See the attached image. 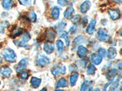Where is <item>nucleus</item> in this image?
I'll list each match as a JSON object with an SVG mask.
<instances>
[{
  "mask_svg": "<svg viewBox=\"0 0 122 91\" xmlns=\"http://www.w3.org/2000/svg\"><path fill=\"white\" fill-rule=\"evenodd\" d=\"M9 23L7 21L0 22V33H3L4 31V29L9 26Z\"/></svg>",
  "mask_w": 122,
  "mask_h": 91,
  "instance_id": "nucleus-26",
  "label": "nucleus"
},
{
  "mask_svg": "<svg viewBox=\"0 0 122 91\" xmlns=\"http://www.w3.org/2000/svg\"><path fill=\"white\" fill-rule=\"evenodd\" d=\"M61 37L65 41V44L67 45V46H69L70 45V39L68 38V33H67V32H64V33L62 34V36Z\"/></svg>",
  "mask_w": 122,
  "mask_h": 91,
  "instance_id": "nucleus-27",
  "label": "nucleus"
},
{
  "mask_svg": "<svg viewBox=\"0 0 122 91\" xmlns=\"http://www.w3.org/2000/svg\"><path fill=\"white\" fill-rule=\"evenodd\" d=\"M60 9L57 7H54L51 10V16L54 19H57L59 18Z\"/></svg>",
  "mask_w": 122,
  "mask_h": 91,
  "instance_id": "nucleus-20",
  "label": "nucleus"
},
{
  "mask_svg": "<svg viewBox=\"0 0 122 91\" xmlns=\"http://www.w3.org/2000/svg\"><path fill=\"white\" fill-rule=\"evenodd\" d=\"M97 21L96 19H92L90 22L89 24L88 25L86 29V32L89 35L93 34L95 31V27Z\"/></svg>",
  "mask_w": 122,
  "mask_h": 91,
  "instance_id": "nucleus-14",
  "label": "nucleus"
},
{
  "mask_svg": "<svg viewBox=\"0 0 122 91\" xmlns=\"http://www.w3.org/2000/svg\"><path fill=\"white\" fill-rule=\"evenodd\" d=\"M65 26H66V23L64 22V21H62L57 25V29L59 30H62Z\"/></svg>",
  "mask_w": 122,
  "mask_h": 91,
  "instance_id": "nucleus-37",
  "label": "nucleus"
},
{
  "mask_svg": "<svg viewBox=\"0 0 122 91\" xmlns=\"http://www.w3.org/2000/svg\"><path fill=\"white\" fill-rule=\"evenodd\" d=\"M117 74H118V70L115 69H112L109 70L107 73L106 78L111 83L114 81V78Z\"/></svg>",
  "mask_w": 122,
  "mask_h": 91,
  "instance_id": "nucleus-8",
  "label": "nucleus"
},
{
  "mask_svg": "<svg viewBox=\"0 0 122 91\" xmlns=\"http://www.w3.org/2000/svg\"><path fill=\"white\" fill-rule=\"evenodd\" d=\"M23 32V29L22 28H15L14 30H12L11 32V36H12V37L15 38L16 36H20L21 35V34Z\"/></svg>",
  "mask_w": 122,
  "mask_h": 91,
  "instance_id": "nucleus-22",
  "label": "nucleus"
},
{
  "mask_svg": "<svg viewBox=\"0 0 122 91\" xmlns=\"http://www.w3.org/2000/svg\"><path fill=\"white\" fill-rule=\"evenodd\" d=\"M84 36H82V35H79V36H77V37L74 40V42H75L76 44H80V43H82V42L84 41Z\"/></svg>",
  "mask_w": 122,
  "mask_h": 91,
  "instance_id": "nucleus-32",
  "label": "nucleus"
},
{
  "mask_svg": "<svg viewBox=\"0 0 122 91\" xmlns=\"http://www.w3.org/2000/svg\"><path fill=\"white\" fill-rule=\"evenodd\" d=\"M12 72V69L7 66H3L0 68V73L5 77H10Z\"/></svg>",
  "mask_w": 122,
  "mask_h": 91,
  "instance_id": "nucleus-7",
  "label": "nucleus"
},
{
  "mask_svg": "<svg viewBox=\"0 0 122 91\" xmlns=\"http://www.w3.org/2000/svg\"><path fill=\"white\" fill-rule=\"evenodd\" d=\"M80 20V16L79 15H75L71 18V21L73 24H77Z\"/></svg>",
  "mask_w": 122,
  "mask_h": 91,
  "instance_id": "nucleus-33",
  "label": "nucleus"
},
{
  "mask_svg": "<svg viewBox=\"0 0 122 91\" xmlns=\"http://www.w3.org/2000/svg\"><path fill=\"white\" fill-rule=\"evenodd\" d=\"M90 82L88 80H85L84 82H83V83L81 85V90L80 91H88L89 90V89L91 87H90Z\"/></svg>",
  "mask_w": 122,
  "mask_h": 91,
  "instance_id": "nucleus-24",
  "label": "nucleus"
},
{
  "mask_svg": "<svg viewBox=\"0 0 122 91\" xmlns=\"http://www.w3.org/2000/svg\"><path fill=\"white\" fill-rule=\"evenodd\" d=\"M20 78L22 79V80H26L27 78L29 77V73H28L26 71H22L20 73Z\"/></svg>",
  "mask_w": 122,
  "mask_h": 91,
  "instance_id": "nucleus-36",
  "label": "nucleus"
},
{
  "mask_svg": "<svg viewBox=\"0 0 122 91\" xmlns=\"http://www.w3.org/2000/svg\"><path fill=\"white\" fill-rule=\"evenodd\" d=\"M90 7H91V3L89 1H85L81 5V12L82 13V14H85L90 9Z\"/></svg>",
  "mask_w": 122,
  "mask_h": 91,
  "instance_id": "nucleus-12",
  "label": "nucleus"
},
{
  "mask_svg": "<svg viewBox=\"0 0 122 91\" xmlns=\"http://www.w3.org/2000/svg\"><path fill=\"white\" fill-rule=\"evenodd\" d=\"M14 5V3L12 0H2V6L5 9H10Z\"/></svg>",
  "mask_w": 122,
  "mask_h": 91,
  "instance_id": "nucleus-17",
  "label": "nucleus"
},
{
  "mask_svg": "<svg viewBox=\"0 0 122 91\" xmlns=\"http://www.w3.org/2000/svg\"><path fill=\"white\" fill-rule=\"evenodd\" d=\"M3 57L6 61L10 63H14L17 59V55L12 49H6L1 52Z\"/></svg>",
  "mask_w": 122,
  "mask_h": 91,
  "instance_id": "nucleus-1",
  "label": "nucleus"
},
{
  "mask_svg": "<svg viewBox=\"0 0 122 91\" xmlns=\"http://www.w3.org/2000/svg\"><path fill=\"white\" fill-rule=\"evenodd\" d=\"M29 19L30 20V21L32 22H36L37 20V15L36 14V13L34 12V11L32 10L30 12V14H29Z\"/></svg>",
  "mask_w": 122,
  "mask_h": 91,
  "instance_id": "nucleus-31",
  "label": "nucleus"
},
{
  "mask_svg": "<svg viewBox=\"0 0 122 91\" xmlns=\"http://www.w3.org/2000/svg\"><path fill=\"white\" fill-rule=\"evenodd\" d=\"M94 91H100V89H99V88H97V89H96Z\"/></svg>",
  "mask_w": 122,
  "mask_h": 91,
  "instance_id": "nucleus-42",
  "label": "nucleus"
},
{
  "mask_svg": "<svg viewBox=\"0 0 122 91\" xmlns=\"http://www.w3.org/2000/svg\"><path fill=\"white\" fill-rule=\"evenodd\" d=\"M30 40V36L29 32H25L23 33L22 36V40L21 41H14V44H16L17 46L19 47H25L26 45V43L29 41Z\"/></svg>",
  "mask_w": 122,
  "mask_h": 91,
  "instance_id": "nucleus-2",
  "label": "nucleus"
},
{
  "mask_svg": "<svg viewBox=\"0 0 122 91\" xmlns=\"http://www.w3.org/2000/svg\"><path fill=\"white\" fill-rule=\"evenodd\" d=\"M20 3L26 7H30L31 6V0H18Z\"/></svg>",
  "mask_w": 122,
  "mask_h": 91,
  "instance_id": "nucleus-30",
  "label": "nucleus"
},
{
  "mask_svg": "<svg viewBox=\"0 0 122 91\" xmlns=\"http://www.w3.org/2000/svg\"><path fill=\"white\" fill-rule=\"evenodd\" d=\"M41 79L38 78L37 77H32L31 78H30V84L32 85V87L34 88H38L40 86V83H41Z\"/></svg>",
  "mask_w": 122,
  "mask_h": 91,
  "instance_id": "nucleus-18",
  "label": "nucleus"
},
{
  "mask_svg": "<svg viewBox=\"0 0 122 91\" xmlns=\"http://www.w3.org/2000/svg\"><path fill=\"white\" fill-rule=\"evenodd\" d=\"M74 12V9L73 7V5L72 4H70L69 7H68L66 10L64 12V17L65 18H67V19H68V18H70V17L71 16L72 14Z\"/></svg>",
  "mask_w": 122,
  "mask_h": 91,
  "instance_id": "nucleus-19",
  "label": "nucleus"
},
{
  "mask_svg": "<svg viewBox=\"0 0 122 91\" xmlns=\"http://www.w3.org/2000/svg\"><path fill=\"white\" fill-rule=\"evenodd\" d=\"M108 13L112 20H117L120 18V12L118 9H109Z\"/></svg>",
  "mask_w": 122,
  "mask_h": 91,
  "instance_id": "nucleus-9",
  "label": "nucleus"
},
{
  "mask_svg": "<svg viewBox=\"0 0 122 91\" xmlns=\"http://www.w3.org/2000/svg\"><path fill=\"white\" fill-rule=\"evenodd\" d=\"M56 46H57V48L58 51L61 52L64 49V43H63L61 40H57L56 41Z\"/></svg>",
  "mask_w": 122,
  "mask_h": 91,
  "instance_id": "nucleus-29",
  "label": "nucleus"
},
{
  "mask_svg": "<svg viewBox=\"0 0 122 91\" xmlns=\"http://www.w3.org/2000/svg\"><path fill=\"white\" fill-rule=\"evenodd\" d=\"M1 63V59L0 58V63Z\"/></svg>",
  "mask_w": 122,
  "mask_h": 91,
  "instance_id": "nucleus-45",
  "label": "nucleus"
},
{
  "mask_svg": "<svg viewBox=\"0 0 122 91\" xmlns=\"http://www.w3.org/2000/svg\"><path fill=\"white\" fill-rule=\"evenodd\" d=\"M50 63V60L48 57L44 55H40L37 59V64L40 67H43Z\"/></svg>",
  "mask_w": 122,
  "mask_h": 91,
  "instance_id": "nucleus-5",
  "label": "nucleus"
},
{
  "mask_svg": "<svg viewBox=\"0 0 122 91\" xmlns=\"http://www.w3.org/2000/svg\"><path fill=\"white\" fill-rule=\"evenodd\" d=\"M56 35V33L54 30L52 29H48L45 32V37L48 40V41H52L54 40Z\"/></svg>",
  "mask_w": 122,
  "mask_h": 91,
  "instance_id": "nucleus-13",
  "label": "nucleus"
},
{
  "mask_svg": "<svg viewBox=\"0 0 122 91\" xmlns=\"http://www.w3.org/2000/svg\"><path fill=\"white\" fill-rule=\"evenodd\" d=\"M92 87H90V89H89V91H92Z\"/></svg>",
  "mask_w": 122,
  "mask_h": 91,
  "instance_id": "nucleus-44",
  "label": "nucleus"
},
{
  "mask_svg": "<svg viewBox=\"0 0 122 91\" xmlns=\"http://www.w3.org/2000/svg\"><path fill=\"white\" fill-rule=\"evenodd\" d=\"M96 71V68L92 64H90L87 68V73L88 75H93L95 74Z\"/></svg>",
  "mask_w": 122,
  "mask_h": 91,
  "instance_id": "nucleus-25",
  "label": "nucleus"
},
{
  "mask_svg": "<svg viewBox=\"0 0 122 91\" xmlns=\"http://www.w3.org/2000/svg\"><path fill=\"white\" fill-rule=\"evenodd\" d=\"M66 72V68L65 66H56L52 70V73L54 75L56 76L58 74H65Z\"/></svg>",
  "mask_w": 122,
  "mask_h": 91,
  "instance_id": "nucleus-10",
  "label": "nucleus"
},
{
  "mask_svg": "<svg viewBox=\"0 0 122 91\" xmlns=\"http://www.w3.org/2000/svg\"><path fill=\"white\" fill-rule=\"evenodd\" d=\"M40 91H47V89L46 88V87H44V88H43L42 89L40 90Z\"/></svg>",
  "mask_w": 122,
  "mask_h": 91,
  "instance_id": "nucleus-41",
  "label": "nucleus"
},
{
  "mask_svg": "<svg viewBox=\"0 0 122 91\" xmlns=\"http://www.w3.org/2000/svg\"><path fill=\"white\" fill-rule=\"evenodd\" d=\"M0 84H1V82H0Z\"/></svg>",
  "mask_w": 122,
  "mask_h": 91,
  "instance_id": "nucleus-47",
  "label": "nucleus"
},
{
  "mask_svg": "<svg viewBox=\"0 0 122 91\" xmlns=\"http://www.w3.org/2000/svg\"><path fill=\"white\" fill-rule=\"evenodd\" d=\"M57 4L62 7H65L68 5V0H57Z\"/></svg>",
  "mask_w": 122,
  "mask_h": 91,
  "instance_id": "nucleus-34",
  "label": "nucleus"
},
{
  "mask_svg": "<svg viewBox=\"0 0 122 91\" xmlns=\"http://www.w3.org/2000/svg\"><path fill=\"white\" fill-rule=\"evenodd\" d=\"M68 86V83H67V80L64 78H61L58 81L57 83V85L56 86V88H59V87H65Z\"/></svg>",
  "mask_w": 122,
  "mask_h": 91,
  "instance_id": "nucleus-21",
  "label": "nucleus"
},
{
  "mask_svg": "<svg viewBox=\"0 0 122 91\" xmlns=\"http://www.w3.org/2000/svg\"><path fill=\"white\" fill-rule=\"evenodd\" d=\"M64 91L62 89H57L56 91Z\"/></svg>",
  "mask_w": 122,
  "mask_h": 91,
  "instance_id": "nucleus-43",
  "label": "nucleus"
},
{
  "mask_svg": "<svg viewBox=\"0 0 122 91\" xmlns=\"http://www.w3.org/2000/svg\"><path fill=\"white\" fill-rule=\"evenodd\" d=\"M88 23V18H87L86 16H85L84 17H83L82 18V25H83V27H85L86 25Z\"/></svg>",
  "mask_w": 122,
  "mask_h": 91,
  "instance_id": "nucleus-38",
  "label": "nucleus"
},
{
  "mask_svg": "<svg viewBox=\"0 0 122 91\" xmlns=\"http://www.w3.org/2000/svg\"><path fill=\"white\" fill-rule=\"evenodd\" d=\"M78 77H79V74L78 73H73L70 76V83L71 86H75L76 84V82L78 81Z\"/></svg>",
  "mask_w": 122,
  "mask_h": 91,
  "instance_id": "nucleus-23",
  "label": "nucleus"
},
{
  "mask_svg": "<svg viewBox=\"0 0 122 91\" xmlns=\"http://www.w3.org/2000/svg\"><path fill=\"white\" fill-rule=\"evenodd\" d=\"M117 55V51L115 47H109L107 50V57L109 59H114L116 57Z\"/></svg>",
  "mask_w": 122,
  "mask_h": 91,
  "instance_id": "nucleus-15",
  "label": "nucleus"
},
{
  "mask_svg": "<svg viewBox=\"0 0 122 91\" xmlns=\"http://www.w3.org/2000/svg\"><path fill=\"white\" fill-rule=\"evenodd\" d=\"M119 78H118L117 80L114 82V83L112 84L111 86V88H110V91H117V89L118 87V83H119Z\"/></svg>",
  "mask_w": 122,
  "mask_h": 91,
  "instance_id": "nucleus-28",
  "label": "nucleus"
},
{
  "mask_svg": "<svg viewBox=\"0 0 122 91\" xmlns=\"http://www.w3.org/2000/svg\"><path fill=\"white\" fill-rule=\"evenodd\" d=\"M27 62H28L27 58H23L22 59H21L17 64V66L16 68V71L17 72H19V73H20L22 71H24L25 68H26Z\"/></svg>",
  "mask_w": 122,
  "mask_h": 91,
  "instance_id": "nucleus-6",
  "label": "nucleus"
},
{
  "mask_svg": "<svg viewBox=\"0 0 122 91\" xmlns=\"http://www.w3.org/2000/svg\"><path fill=\"white\" fill-rule=\"evenodd\" d=\"M91 60L95 65H99L102 61L103 58L100 57L98 54H93L91 56Z\"/></svg>",
  "mask_w": 122,
  "mask_h": 91,
  "instance_id": "nucleus-16",
  "label": "nucleus"
},
{
  "mask_svg": "<svg viewBox=\"0 0 122 91\" xmlns=\"http://www.w3.org/2000/svg\"><path fill=\"white\" fill-rule=\"evenodd\" d=\"M98 55H100V57H101L102 58L104 57L106 55V50L104 48H100L98 49Z\"/></svg>",
  "mask_w": 122,
  "mask_h": 91,
  "instance_id": "nucleus-35",
  "label": "nucleus"
},
{
  "mask_svg": "<svg viewBox=\"0 0 122 91\" xmlns=\"http://www.w3.org/2000/svg\"><path fill=\"white\" fill-rule=\"evenodd\" d=\"M76 27H75V26L72 27H71L70 29L69 32H70V33H74V32H75V31H76Z\"/></svg>",
  "mask_w": 122,
  "mask_h": 91,
  "instance_id": "nucleus-39",
  "label": "nucleus"
},
{
  "mask_svg": "<svg viewBox=\"0 0 122 91\" xmlns=\"http://www.w3.org/2000/svg\"><path fill=\"white\" fill-rule=\"evenodd\" d=\"M16 91H20V90H17Z\"/></svg>",
  "mask_w": 122,
  "mask_h": 91,
  "instance_id": "nucleus-46",
  "label": "nucleus"
},
{
  "mask_svg": "<svg viewBox=\"0 0 122 91\" xmlns=\"http://www.w3.org/2000/svg\"><path fill=\"white\" fill-rule=\"evenodd\" d=\"M113 1L115 2V3H122V0H112Z\"/></svg>",
  "mask_w": 122,
  "mask_h": 91,
  "instance_id": "nucleus-40",
  "label": "nucleus"
},
{
  "mask_svg": "<svg viewBox=\"0 0 122 91\" xmlns=\"http://www.w3.org/2000/svg\"><path fill=\"white\" fill-rule=\"evenodd\" d=\"M87 49L85 47L83 46H79L78 49V55L80 58H83L87 56L88 54Z\"/></svg>",
  "mask_w": 122,
  "mask_h": 91,
  "instance_id": "nucleus-11",
  "label": "nucleus"
},
{
  "mask_svg": "<svg viewBox=\"0 0 122 91\" xmlns=\"http://www.w3.org/2000/svg\"><path fill=\"white\" fill-rule=\"evenodd\" d=\"M97 37L100 41L103 42H107L110 38L109 35L104 29H100L98 31Z\"/></svg>",
  "mask_w": 122,
  "mask_h": 91,
  "instance_id": "nucleus-3",
  "label": "nucleus"
},
{
  "mask_svg": "<svg viewBox=\"0 0 122 91\" xmlns=\"http://www.w3.org/2000/svg\"><path fill=\"white\" fill-rule=\"evenodd\" d=\"M55 49L54 43L52 41H47L43 45V50L45 52L46 54H51L53 53Z\"/></svg>",
  "mask_w": 122,
  "mask_h": 91,
  "instance_id": "nucleus-4",
  "label": "nucleus"
}]
</instances>
